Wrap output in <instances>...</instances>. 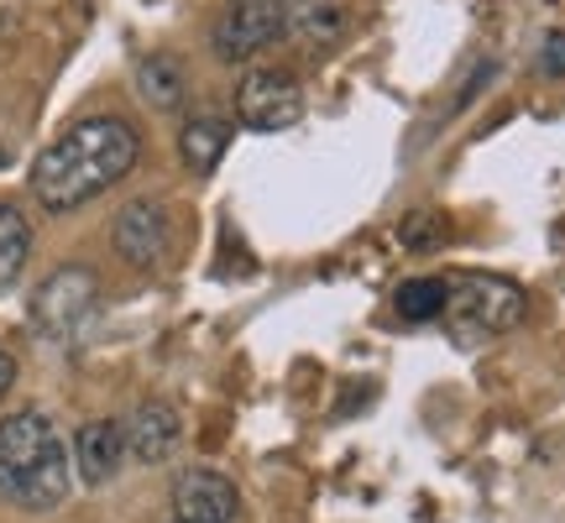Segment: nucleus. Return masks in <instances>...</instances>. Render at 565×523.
<instances>
[{"label":"nucleus","instance_id":"nucleus-16","mask_svg":"<svg viewBox=\"0 0 565 523\" xmlns=\"http://www.w3.org/2000/svg\"><path fill=\"white\" fill-rule=\"evenodd\" d=\"M445 236V225L435 221V215H408L404 225H398V242L414 246V252H424V246H435Z\"/></svg>","mask_w":565,"mask_h":523},{"label":"nucleus","instance_id":"nucleus-9","mask_svg":"<svg viewBox=\"0 0 565 523\" xmlns=\"http://www.w3.org/2000/svg\"><path fill=\"white\" fill-rule=\"evenodd\" d=\"M282 21H288V38H299L315 58H324L351 38L356 6L351 0H282Z\"/></svg>","mask_w":565,"mask_h":523},{"label":"nucleus","instance_id":"nucleus-10","mask_svg":"<svg viewBox=\"0 0 565 523\" xmlns=\"http://www.w3.org/2000/svg\"><path fill=\"white\" fill-rule=\"evenodd\" d=\"M183 440V419H179V408L173 403H141L137 414L126 419V456H137L141 466H162L173 450H179Z\"/></svg>","mask_w":565,"mask_h":523},{"label":"nucleus","instance_id":"nucleus-7","mask_svg":"<svg viewBox=\"0 0 565 523\" xmlns=\"http://www.w3.org/2000/svg\"><path fill=\"white\" fill-rule=\"evenodd\" d=\"M242 492L215 466H189L173 482V523H236Z\"/></svg>","mask_w":565,"mask_h":523},{"label":"nucleus","instance_id":"nucleus-8","mask_svg":"<svg viewBox=\"0 0 565 523\" xmlns=\"http://www.w3.org/2000/svg\"><path fill=\"white\" fill-rule=\"evenodd\" d=\"M168 236H173V225H168L162 200H131L116 215V231H110L121 262H131V267H158L168 257Z\"/></svg>","mask_w":565,"mask_h":523},{"label":"nucleus","instance_id":"nucleus-4","mask_svg":"<svg viewBox=\"0 0 565 523\" xmlns=\"http://www.w3.org/2000/svg\"><path fill=\"white\" fill-rule=\"evenodd\" d=\"M95 303H100V278L89 267H79V262H63L32 293V324L47 341H74L84 320L95 314Z\"/></svg>","mask_w":565,"mask_h":523},{"label":"nucleus","instance_id":"nucleus-5","mask_svg":"<svg viewBox=\"0 0 565 523\" xmlns=\"http://www.w3.org/2000/svg\"><path fill=\"white\" fill-rule=\"evenodd\" d=\"M278 38H288L282 0H225V11L215 17V32H210V47L221 63H246Z\"/></svg>","mask_w":565,"mask_h":523},{"label":"nucleus","instance_id":"nucleus-18","mask_svg":"<svg viewBox=\"0 0 565 523\" xmlns=\"http://www.w3.org/2000/svg\"><path fill=\"white\" fill-rule=\"evenodd\" d=\"M11 383H17V356H11V351L0 345V398L11 393Z\"/></svg>","mask_w":565,"mask_h":523},{"label":"nucleus","instance_id":"nucleus-3","mask_svg":"<svg viewBox=\"0 0 565 523\" xmlns=\"http://www.w3.org/2000/svg\"><path fill=\"white\" fill-rule=\"evenodd\" d=\"M445 278H450V299L440 320L456 345H482L529 320V293L513 278L498 273H445Z\"/></svg>","mask_w":565,"mask_h":523},{"label":"nucleus","instance_id":"nucleus-1","mask_svg":"<svg viewBox=\"0 0 565 523\" xmlns=\"http://www.w3.org/2000/svg\"><path fill=\"white\" fill-rule=\"evenodd\" d=\"M141 158L137 126L121 116H89V121L68 126L58 141H47L32 162V200L53 215H68L105 194L110 183H121Z\"/></svg>","mask_w":565,"mask_h":523},{"label":"nucleus","instance_id":"nucleus-15","mask_svg":"<svg viewBox=\"0 0 565 523\" xmlns=\"http://www.w3.org/2000/svg\"><path fill=\"white\" fill-rule=\"evenodd\" d=\"M445 299H450V278H408L393 303H398V314L408 324H424V320H440L445 314Z\"/></svg>","mask_w":565,"mask_h":523},{"label":"nucleus","instance_id":"nucleus-11","mask_svg":"<svg viewBox=\"0 0 565 523\" xmlns=\"http://www.w3.org/2000/svg\"><path fill=\"white\" fill-rule=\"evenodd\" d=\"M126 461V424L116 419H89L74 435V466L89 487H105Z\"/></svg>","mask_w":565,"mask_h":523},{"label":"nucleus","instance_id":"nucleus-12","mask_svg":"<svg viewBox=\"0 0 565 523\" xmlns=\"http://www.w3.org/2000/svg\"><path fill=\"white\" fill-rule=\"evenodd\" d=\"M231 121H221V116H194V121H183L179 131V158L189 173H215L225 158V147H231Z\"/></svg>","mask_w":565,"mask_h":523},{"label":"nucleus","instance_id":"nucleus-2","mask_svg":"<svg viewBox=\"0 0 565 523\" xmlns=\"http://www.w3.org/2000/svg\"><path fill=\"white\" fill-rule=\"evenodd\" d=\"M0 498L26 513H53L68 498V450L42 408L0 419Z\"/></svg>","mask_w":565,"mask_h":523},{"label":"nucleus","instance_id":"nucleus-17","mask_svg":"<svg viewBox=\"0 0 565 523\" xmlns=\"http://www.w3.org/2000/svg\"><path fill=\"white\" fill-rule=\"evenodd\" d=\"M540 68L550 79H565V32H550L545 38V53H540Z\"/></svg>","mask_w":565,"mask_h":523},{"label":"nucleus","instance_id":"nucleus-19","mask_svg":"<svg viewBox=\"0 0 565 523\" xmlns=\"http://www.w3.org/2000/svg\"><path fill=\"white\" fill-rule=\"evenodd\" d=\"M6 162H11V147H6V141H0V168H6Z\"/></svg>","mask_w":565,"mask_h":523},{"label":"nucleus","instance_id":"nucleus-6","mask_svg":"<svg viewBox=\"0 0 565 523\" xmlns=\"http://www.w3.org/2000/svg\"><path fill=\"white\" fill-rule=\"evenodd\" d=\"M236 121L252 131H288L303 121V84L288 68H252L236 84Z\"/></svg>","mask_w":565,"mask_h":523},{"label":"nucleus","instance_id":"nucleus-14","mask_svg":"<svg viewBox=\"0 0 565 523\" xmlns=\"http://www.w3.org/2000/svg\"><path fill=\"white\" fill-rule=\"evenodd\" d=\"M32 257V225L17 204H0V288L21 278V267Z\"/></svg>","mask_w":565,"mask_h":523},{"label":"nucleus","instance_id":"nucleus-13","mask_svg":"<svg viewBox=\"0 0 565 523\" xmlns=\"http://www.w3.org/2000/svg\"><path fill=\"white\" fill-rule=\"evenodd\" d=\"M137 95L152 110H179L183 105V63L168 53H147L137 63Z\"/></svg>","mask_w":565,"mask_h":523}]
</instances>
